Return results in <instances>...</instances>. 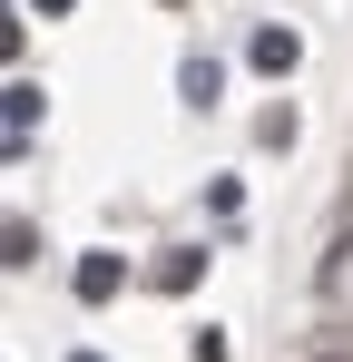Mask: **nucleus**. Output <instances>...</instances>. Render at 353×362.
I'll return each mask as SVG.
<instances>
[{"label": "nucleus", "mask_w": 353, "mask_h": 362, "mask_svg": "<svg viewBox=\"0 0 353 362\" xmlns=\"http://www.w3.org/2000/svg\"><path fill=\"white\" fill-rule=\"evenodd\" d=\"M245 59L265 69V78H285V69L304 59V40H294V30H255V49H245Z\"/></svg>", "instance_id": "obj_1"}, {"label": "nucleus", "mask_w": 353, "mask_h": 362, "mask_svg": "<svg viewBox=\"0 0 353 362\" xmlns=\"http://www.w3.org/2000/svg\"><path fill=\"white\" fill-rule=\"evenodd\" d=\"M118 284H128V264H118V255H89V264H79V303H108Z\"/></svg>", "instance_id": "obj_2"}, {"label": "nucleus", "mask_w": 353, "mask_h": 362, "mask_svg": "<svg viewBox=\"0 0 353 362\" xmlns=\"http://www.w3.org/2000/svg\"><path fill=\"white\" fill-rule=\"evenodd\" d=\"M176 88H186V108H216V88H226V69H216V59H186V69H176Z\"/></svg>", "instance_id": "obj_3"}, {"label": "nucleus", "mask_w": 353, "mask_h": 362, "mask_svg": "<svg viewBox=\"0 0 353 362\" xmlns=\"http://www.w3.org/2000/svg\"><path fill=\"white\" fill-rule=\"evenodd\" d=\"M30 118H40V88H30V78H10V137H30Z\"/></svg>", "instance_id": "obj_4"}, {"label": "nucleus", "mask_w": 353, "mask_h": 362, "mask_svg": "<svg viewBox=\"0 0 353 362\" xmlns=\"http://www.w3.org/2000/svg\"><path fill=\"white\" fill-rule=\"evenodd\" d=\"M59 10H69V0H30V20H59Z\"/></svg>", "instance_id": "obj_5"}, {"label": "nucleus", "mask_w": 353, "mask_h": 362, "mask_svg": "<svg viewBox=\"0 0 353 362\" xmlns=\"http://www.w3.org/2000/svg\"><path fill=\"white\" fill-rule=\"evenodd\" d=\"M304 362H353V343H334V353H304Z\"/></svg>", "instance_id": "obj_6"}, {"label": "nucleus", "mask_w": 353, "mask_h": 362, "mask_svg": "<svg viewBox=\"0 0 353 362\" xmlns=\"http://www.w3.org/2000/svg\"><path fill=\"white\" fill-rule=\"evenodd\" d=\"M79 362H99V353H79Z\"/></svg>", "instance_id": "obj_7"}]
</instances>
